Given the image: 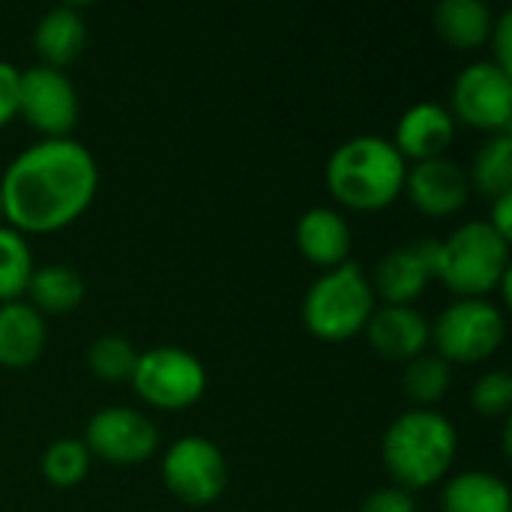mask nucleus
Wrapping results in <instances>:
<instances>
[{"instance_id":"obj_1","label":"nucleus","mask_w":512,"mask_h":512,"mask_svg":"<svg viewBox=\"0 0 512 512\" xmlns=\"http://www.w3.org/2000/svg\"><path fill=\"white\" fill-rule=\"evenodd\" d=\"M96 186V159L84 144L72 138H45L18 153L3 171V216L15 231H60L90 207Z\"/></svg>"},{"instance_id":"obj_2","label":"nucleus","mask_w":512,"mask_h":512,"mask_svg":"<svg viewBox=\"0 0 512 512\" xmlns=\"http://www.w3.org/2000/svg\"><path fill=\"white\" fill-rule=\"evenodd\" d=\"M456 429L453 423L429 408H414L399 414L381 441V456L387 474L396 486L414 492L435 486L456 459Z\"/></svg>"},{"instance_id":"obj_3","label":"nucleus","mask_w":512,"mask_h":512,"mask_svg":"<svg viewBox=\"0 0 512 512\" xmlns=\"http://www.w3.org/2000/svg\"><path fill=\"white\" fill-rule=\"evenodd\" d=\"M408 165L390 138L357 135L339 144L327 162L333 198L351 210H381L402 195Z\"/></svg>"},{"instance_id":"obj_4","label":"nucleus","mask_w":512,"mask_h":512,"mask_svg":"<svg viewBox=\"0 0 512 512\" xmlns=\"http://www.w3.org/2000/svg\"><path fill=\"white\" fill-rule=\"evenodd\" d=\"M510 273V240L489 222H465L438 249L435 276L462 300H483Z\"/></svg>"},{"instance_id":"obj_5","label":"nucleus","mask_w":512,"mask_h":512,"mask_svg":"<svg viewBox=\"0 0 512 512\" xmlns=\"http://www.w3.org/2000/svg\"><path fill=\"white\" fill-rule=\"evenodd\" d=\"M375 312V294L360 270V264L345 261L333 270H324L312 282L303 300V324L321 342H345L366 330V321Z\"/></svg>"},{"instance_id":"obj_6","label":"nucleus","mask_w":512,"mask_h":512,"mask_svg":"<svg viewBox=\"0 0 512 512\" xmlns=\"http://www.w3.org/2000/svg\"><path fill=\"white\" fill-rule=\"evenodd\" d=\"M129 384L147 405L162 411H183L204 396L207 372L192 351L159 345L138 354Z\"/></svg>"},{"instance_id":"obj_7","label":"nucleus","mask_w":512,"mask_h":512,"mask_svg":"<svg viewBox=\"0 0 512 512\" xmlns=\"http://www.w3.org/2000/svg\"><path fill=\"white\" fill-rule=\"evenodd\" d=\"M507 333L504 312L489 300H459L447 306L429 327V339L438 345V357L447 363H480L492 357Z\"/></svg>"},{"instance_id":"obj_8","label":"nucleus","mask_w":512,"mask_h":512,"mask_svg":"<svg viewBox=\"0 0 512 512\" xmlns=\"http://www.w3.org/2000/svg\"><path fill=\"white\" fill-rule=\"evenodd\" d=\"M162 480L174 498H180L189 507H207L213 504L225 486H228V465L222 450L201 438L189 435L168 447L162 459Z\"/></svg>"},{"instance_id":"obj_9","label":"nucleus","mask_w":512,"mask_h":512,"mask_svg":"<svg viewBox=\"0 0 512 512\" xmlns=\"http://www.w3.org/2000/svg\"><path fill=\"white\" fill-rule=\"evenodd\" d=\"M453 120H465L474 129L507 132L512 120V75L480 60L465 66L453 81Z\"/></svg>"},{"instance_id":"obj_10","label":"nucleus","mask_w":512,"mask_h":512,"mask_svg":"<svg viewBox=\"0 0 512 512\" xmlns=\"http://www.w3.org/2000/svg\"><path fill=\"white\" fill-rule=\"evenodd\" d=\"M18 114L48 138H66L78 120V93L63 69L30 66L18 72Z\"/></svg>"},{"instance_id":"obj_11","label":"nucleus","mask_w":512,"mask_h":512,"mask_svg":"<svg viewBox=\"0 0 512 512\" xmlns=\"http://www.w3.org/2000/svg\"><path fill=\"white\" fill-rule=\"evenodd\" d=\"M159 444L156 426L141 411L111 405L90 417L84 432V447L111 465H141L153 456Z\"/></svg>"},{"instance_id":"obj_12","label":"nucleus","mask_w":512,"mask_h":512,"mask_svg":"<svg viewBox=\"0 0 512 512\" xmlns=\"http://www.w3.org/2000/svg\"><path fill=\"white\" fill-rule=\"evenodd\" d=\"M438 249L441 240L426 237L411 246H399L387 252L375 267V288L387 300V306H411L417 300L429 279L438 270Z\"/></svg>"},{"instance_id":"obj_13","label":"nucleus","mask_w":512,"mask_h":512,"mask_svg":"<svg viewBox=\"0 0 512 512\" xmlns=\"http://www.w3.org/2000/svg\"><path fill=\"white\" fill-rule=\"evenodd\" d=\"M402 189L408 192V198L417 210L441 219V216H453L465 207L471 180L459 162L438 156V159H426V162H417L414 168H408Z\"/></svg>"},{"instance_id":"obj_14","label":"nucleus","mask_w":512,"mask_h":512,"mask_svg":"<svg viewBox=\"0 0 512 512\" xmlns=\"http://www.w3.org/2000/svg\"><path fill=\"white\" fill-rule=\"evenodd\" d=\"M453 135H456V120L444 105L417 102L399 117L393 147L402 153V159L408 156L426 162L444 156V150L453 144Z\"/></svg>"},{"instance_id":"obj_15","label":"nucleus","mask_w":512,"mask_h":512,"mask_svg":"<svg viewBox=\"0 0 512 512\" xmlns=\"http://www.w3.org/2000/svg\"><path fill=\"white\" fill-rule=\"evenodd\" d=\"M366 336L384 360H414L429 345V321L411 306H384L366 321Z\"/></svg>"},{"instance_id":"obj_16","label":"nucleus","mask_w":512,"mask_h":512,"mask_svg":"<svg viewBox=\"0 0 512 512\" xmlns=\"http://www.w3.org/2000/svg\"><path fill=\"white\" fill-rule=\"evenodd\" d=\"M297 246L306 261L333 270L348 261L351 252V228L342 213L330 207H312L297 222Z\"/></svg>"},{"instance_id":"obj_17","label":"nucleus","mask_w":512,"mask_h":512,"mask_svg":"<svg viewBox=\"0 0 512 512\" xmlns=\"http://www.w3.org/2000/svg\"><path fill=\"white\" fill-rule=\"evenodd\" d=\"M45 348L42 315L21 300L0 303V366L24 369L39 360Z\"/></svg>"},{"instance_id":"obj_18","label":"nucleus","mask_w":512,"mask_h":512,"mask_svg":"<svg viewBox=\"0 0 512 512\" xmlns=\"http://www.w3.org/2000/svg\"><path fill=\"white\" fill-rule=\"evenodd\" d=\"M84 42H87L84 18L69 3L48 9L33 30V45L39 57L45 60L42 66H51V69H63L75 63L84 51Z\"/></svg>"},{"instance_id":"obj_19","label":"nucleus","mask_w":512,"mask_h":512,"mask_svg":"<svg viewBox=\"0 0 512 512\" xmlns=\"http://www.w3.org/2000/svg\"><path fill=\"white\" fill-rule=\"evenodd\" d=\"M495 15L483 0H441L435 6V30L459 51H474L489 42Z\"/></svg>"},{"instance_id":"obj_20","label":"nucleus","mask_w":512,"mask_h":512,"mask_svg":"<svg viewBox=\"0 0 512 512\" xmlns=\"http://www.w3.org/2000/svg\"><path fill=\"white\" fill-rule=\"evenodd\" d=\"M444 512H510V486L489 471H462L444 486Z\"/></svg>"},{"instance_id":"obj_21","label":"nucleus","mask_w":512,"mask_h":512,"mask_svg":"<svg viewBox=\"0 0 512 512\" xmlns=\"http://www.w3.org/2000/svg\"><path fill=\"white\" fill-rule=\"evenodd\" d=\"M24 294H30V306L39 315H66L84 300V279L66 264H45L30 273Z\"/></svg>"},{"instance_id":"obj_22","label":"nucleus","mask_w":512,"mask_h":512,"mask_svg":"<svg viewBox=\"0 0 512 512\" xmlns=\"http://www.w3.org/2000/svg\"><path fill=\"white\" fill-rule=\"evenodd\" d=\"M471 180L474 186L489 195V198H501L512 192V138L510 132H498L492 135L477 159H474V168H471Z\"/></svg>"},{"instance_id":"obj_23","label":"nucleus","mask_w":512,"mask_h":512,"mask_svg":"<svg viewBox=\"0 0 512 512\" xmlns=\"http://www.w3.org/2000/svg\"><path fill=\"white\" fill-rule=\"evenodd\" d=\"M453 381L450 363L438 354H420L408 360L402 375V390L414 405H435L447 396Z\"/></svg>"},{"instance_id":"obj_24","label":"nucleus","mask_w":512,"mask_h":512,"mask_svg":"<svg viewBox=\"0 0 512 512\" xmlns=\"http://www.w3.org/2000/svg\"><path fill=\"white\" fill-rule=\"evenodd\" d=\"M33 255L15 228H0V303H12L27 291Z\"/></svg>"},{"instance_id":"obj_25","label":"nucleus","mask_w":512,"mask_h":512,"mask_svg":"<svg viewBox=\"0 0 512 512\" xmlns=\"http://www.w3.org/2000/svg\"><path fill=\"white\" fill-rule=\"evenodd\" d=\"M90 471V453L78 438H60L42 453V474L57 489L78 486Z\"/></svg>"},{"instance_id":"obj_26","label":"nucleus","mask_w":512,"mask_h":512,"mask_svg":"<svg viewBox=\"0 0 512 512\" xmlns=\"http://www.w3.org/2000/svg\"><path fill=\"white\" fill-rule=\"evenodd\" d=\"M87 363H90V372L99 378V381H108V384H120V381H129L132 372H135V363H138V351L123 339V336H99L90 351H87Z\"/></svg>"},{"instance_id":"obj_27","label":"nucleus","mask_w":512,"mask_h":512,"mask_svg":"<svg viewBox=\"0 0 512 512\" xmlns=\"http://www.w3.org/2000/svg\"><path fill=\"white\" fill-rule=\"evenodd\" d=\"M471 405L477 408V414L483 417H501L507 414L512 405V375L492 369L486 375L477 378L474 390H471Z\"/></svg>"},{"instance_id":"obj_28","label":"nucleus","mask_w":512,"mask_h":512,"mask_svg":"<svg viewBox=\"0 0 512 512\" xmlns=\"http://www.w3.org/2000/svg\"><path fill=\"white\" fill-rule=\"evenodd\" d=\"M360 512H417V504L411 498L408 489L402 486H384V489H375L363 504Z\"/></svg>"},{"instance_id":"obj_29","label":"nucleus","mask_w":512,"mask_h":512,"mask_svg":"<svg viewBox=\"0 0 512 512\" xmlns=\"http://www.w3.org/2000/svg\"><path fill=\"white\" fill-rule=\"evenodd\" d=\"M18 114V69L0 60V126Z\"/></svg>"},{"instance_id":"obj_30","label":"nucleus","mask_w":512,"mask_h":512,"mask_svg":"<svg viewBox=\"0 0 512 512\" xmlns=\"http://www.w3.org/2000/svg\"><path fill=\"white\" fill-rule=\"evenodd\" d=\"M489 42L495 45V60H492V63L501 66L504 72H510L512 75V12H504V15L495 21Z\"/></svg>"},{"instance_id":"obj_31","label":"nucleus","mask_w":512,"mask_h":512,"mask_svg":"<svg viewBox=\"0 0 512 512\" xmlns=\"http://www.w3.org/2000/svg\"><path fill=\"white\" fill-rule=\"evenodd\" d=\"M504 240H510V231H512V192L507 195H501V198H495V207H492V216L486 219Z\"/></svg>"},{"instance_id":"obj_32","label":"nucleus","mask_w":512,"mask_h":512,"mask_svg":"<svg viewBox=\"0 0 512 512\" xmlns=\"http://www.w3.org/2000/svg\"><path fill=\"white\" fill-rule=\"evenodd\" d=\"M0 216H3V201H0Z\"/></svg>"}]
</instances>
